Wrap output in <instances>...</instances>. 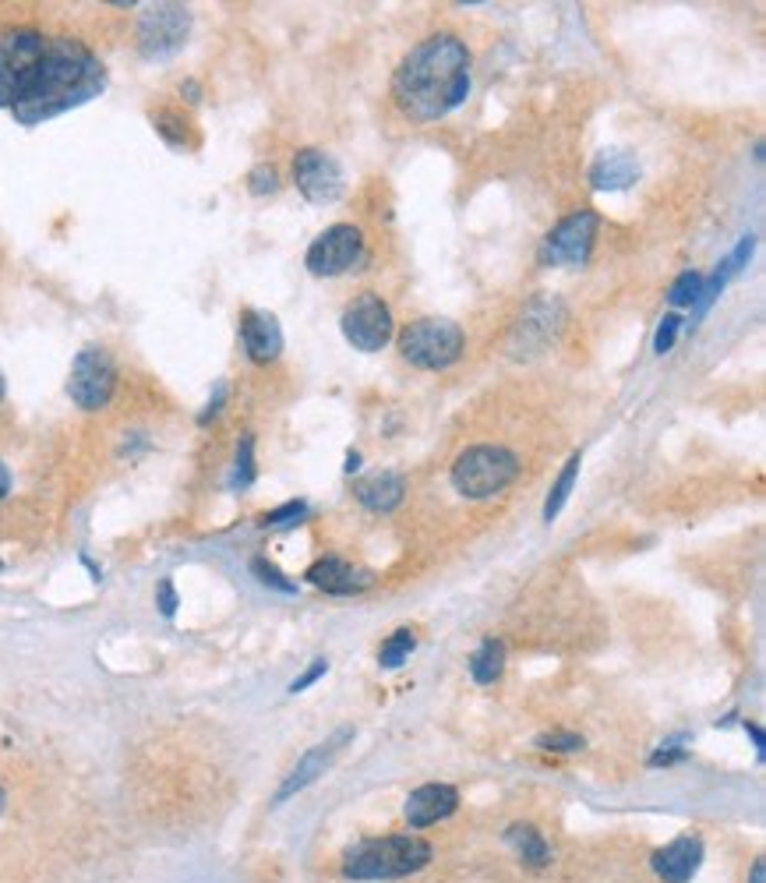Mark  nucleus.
<instances>
[{
    "label": "nucleus",
    "instance_id": "nucleus-30",
    "mask_svg": "<svg viewBox=\"0 0 766 883\" xmlns=\"http://www.w3.org/2000/svg\"><path fill=\"white\" fill-rule=\"evenodd\" d=\"M252 572H255V577H258L265 587H273V590H279V593H294V590H297L294 580H286L283 572H279L273 562H265V559H255V562H252Z\"/></svg>",
    "mask_w": 766,
    "mask_h": 883
},
{
    "label": "nucleus",
    "instance_id": "nucleus-21",
    "mask_svg": "<svg viewBox=\"0 0 766 883\" xmlns=\"http://www.w3.org/2000/svg\"><path fill=\"white\" fill-rule=\"evenodd\" d=\"M505 841L509 845L520 852V859L527 862V866L533 870H544L548 862H551V848H548V841L541 837V831L530 827V824H512L505 831Z\"/></svg>",
    "mask_w": 766,
    "mask_h": 883
},
{
    "label": "nucleus",
    "instance_id": "nucleus-12",
    "mask_svg": "<svg viewBox=\"0 0 766 883\" xmlns=\"http://www.w3.org/2000/svg\"><path fill=\"white\" fill-rule=\"evenodd\" d=\"M597 227L600 216L593 209H579L572 216H566L558 227L544 237V252L541 258L548 265H569V269H579V265L590 262L593 241H597Z\"/></svg>",
    "mask_w": 766,
    "mask_h": 883
},
{
    "label": "nucleus",
    "instance_id": "nucleus-28",
    "mask_svg": "<svg viewBox=\"0 0 766 883\" xmlns=\"http://www.w3.org/2000/svg\"><path fill=\"white\" fill-rule=\"evenodd\" d=\"M247 192H252L255 198L276 195L279 192V174H276V167H268V163L255 167L252 174H247Z\"/></svg>",
    "mask_w": 766,
    "mask_h": 883
},
{
    "label": "nucleus",
    "instance_id": "nucleus-44",
    "mask_svg": "<svg viewBox=\"0 0 766 883\" xmlns=\"http://www.w3.org/2000/svg\"><path fill=\"white\" fill-rule=\"evenodd\" d=\"M0 566H4V562H0Z\"/></svg>",
    "mask_w": 766,
    "mask_h": 883
},
{
    "label": "nucleus",
    "instance_id": "nucleus-35",
    "mask_svg": "<svg viewBox=\"0 0 766 883\" xmlns=\"http://www.w3.org/2000/svg\"><path fill=\"white\" fill-rule=\"evenodd\" d=\"M678 759H686V749H678V738H675V743H668L665 749H657L650 756V767H668V764H678Z\"/></svg>",
    "mask_w": 766,
    "mask_h": 883
},
{
    "label": "nucleus",
    "instance_id": "nucleus-11",
    "mask_svg": "<svg viewBox=\"0 0 766 883\" xmlns=\"http://www.w3.org/2000/svg\"><path fill=\"white\" fill-rule=\"evenodd\" d=\"M340 328L354 351L375 354L392 340V333H396V322H392L389 304L379 294H361L343 307Z\"/></svg>",
    "mask_w": 766,
    "mask_h": 883
},
{
    "label": "nucleus",
    "instance_id": "nucleus-36",
    "mask_svg": "<svg viewBox=\"0 0 766 883\" xmlns=\"http://www.w3.org/2000/svg\"><path fill=\"white\" fill-rule=\"evenodd\" d=\"M223 400H226V382H219V385H216V396H213V400H209V406H205L202 414H198V424H209V421L219 414V410H223Z\"/></svg>",
    "mask_w": 766,
    "mask_h": 883
},
{
    "label": "nucleus",
    "instance_id": "nucleus-19",
    "mask_svg": "<svg viewBox=\"0 0 766 883\" xmlns=\"http://www.w3.org/2000/svg\"><path fill=\"white\" fill-rule=\"evenodd\" d=\"M639 177V163L632 153L622 149H608L593 159L590 167V188L593 192H622Z\"/></svg>",
    "mask_w": 766,
    "mask_h": 883
},
{
    "label": "nucleus",
    "instance_id": "nucleus-6",
    "mask_svg": "<svg viewBox=\"0 0 766 883\" xmlns=\"http://www.w3.org/2000/svg\"><path fill=\"white\" fill-rule=\"evenodd\" d=\"M47 36L39 29H4L0 32V107L11 110L26 96L29 81L43 60Z\"/></svg>",
    "mask_w": 766,
    "mask_h": 883
},
{
    "label": "nucleus",
    "instance_id": "nucleus-15",
    "mask_svg": "<svg viewBox=\"0 0 766 883\" xmlns=\"http://www.w3.org/2000/svg\"><path fill=\"white\" fill-rule=\"evenodd\" d=\"M240 340L244 351L255 364H273L283 354V328L276 322V315L268 312H244L240 315Z\"/></svg>",
    "mask_w": 766,
    "mask_h": 883
},
{
    "label": "nucleus",
    "instance_id": "nucleus-38",
    "mask_svg": "<svg viewBox=\"0 0 766 883\" xmlns=\"http://www.w3.org/2000/svg\"><path fill=\"white\" fill-rule=\"evenodd\" d=\"M8 488H11V474H8V467L0 463V499L8 496Z\"/></svg>",
    "mask_w": 766,
    "mask_h": 883
},
{
    "label": "nucleus",
    "instance_id": "nucleus-2",
    "mask_svg": "<svg viewBox=\"0 0 766 883\" xmlns=\"http://www.w3.org/2000/svg\"><path fill=\"white\" fill-rule=\"evenodd\" d=\"M102 89H107V68H102V60L81 39L47 36L43 60H39L26 96L14 102L11 114L18 125L36 128L81 107V102L96 99Z\"/></svg>",
    "mask_w": 766,
    "mask_h": 883
},
{
    "label": "nucleus",
    "instance_id": "nucleus-25",
    "mask_svg": "<svg viewBox=\"0 0 766 883\" xmlns=\"http://www.w3.org/2000/svg\"><path fill=\"white\" fill-rule=\"evenodd\" d=\"M153 120H156V131L167 138L174 149H188L192 146V128H188V120H184L180 114H174V110H156Z\"/></svg>",
    "mask_w": 766,
    "mask_h": 883
},
{
    "label": "nucleus",
    "instance_id": "nucleus-26",
    "mask_svg": "<svg viewBox=\"0 0 766 883\" xmlns=\"http://www.w3.org/2000/svg\"><path fill=\"white\" fill-rule=\"evenodd\" d=\"M418 647V636H413V629H396L389 636V640L382 644V650H379V661H382V668H400L406 657H410V650Z\"/></svg>",
    "mask_w": 766,
    "mask_h": 883
},
{
    "label": "nucleus",
    "instance_id": "nucleus-14",
    "mask_svg": "<svg viewBox=\"0 0 766 883\" xmlns=\"http://www.w3.org/2000/svg\"><path fill=\"white\" fill-rule=\"evenodd\" d=\"M350 738H354V728H340L336 735H328L325 743H318L315 749H307V753L297 759V767L286 774V782L279 785L276 803H286L289 795H297V792H304L307 785H315L318 777L336 764V756L343 753V746L350 743Z\"/></svg>",
    "mask_w": 766,
    "mask_h": 883
},
{
    "label": "nucleus",
    "instance_id": "nucleus-42",
    "mask_svg": "<svg viewBox=\"0 0 766 883\" xmlns=\"http://www.w3.org/2000/svg\"><path fill=\"white\" fill-rule=\"evenodd\" d=\"M4 393H8V382H4V375H0V400H4Z\"/></svg>",
    "mask_w": 766,
    "mask_h": 883
},
{
    "label": "nucleus",
    "instance_id": "nucleus-3",
    "mask_svg": "<svg viewBox=\"0 0 766 883\" xmlns=\"http://www.w3.org/2000/svg\"><path fill=\"white\" fill-rule=\"evenodd\" d=\"M431 862V845L418 834H392L361 841L343 855V873L350 880H400L424 870Z\"/></svg>",
    "mask_w": 766,
    "mask_h": 883
},
{
    "label": "nucleus",
    "instance_id": "nucleus-22",
    "mask_svg": "<svg viewBox=\"0 0 766 883\" xmlns=\"http://www.w3.org/2000/svg\"><path fill=\"white\" fill-rule=\"evenodd\" d=\"M502 671H505V644L491 636V640H484L478 650H473L470 675H473V683H478V686H491V683L502 679Z\"/></svg>",
    "mask_w": 766,
    "mask_h": 883
},
{
    "label": "nucleus",
    "instance_id": "nucleus-23",
    "mask_svg": "<svg viewBox=\"0 0 766 883\" xmlns=\"http://www.w3.org/2000/svg\"><path fill=\"white\" fill-rule=\"evenodd\" d=\"M579 463H583V457L572 453L569 463H566V470H562V474H558V481H554V488H551V496H548V502H544V523H551V520L558 517V512H562V506L569 502L572 484H576V478H579Z\"/></svg>",
    "mask_w": 766,
    "mask_h": 883
},
{
    "label": "nucleus",
    "instance_id": "nucleus-39",
    "mask_svg": "<svg viewBox=\"0 0 766 883\" xmlns=\"http://www.w3.org/2000/svg\"><path fill=\"white\" fill-rule=\"evenodd\" d=\"M745 732L753 735V743H756V753H759V759H763V732L756 728V725H745Z\"/></svg>",
    "mask_w": 766,
    "mask_h": 883
},
{
    "label": "nucleus",
    "instance_id": "nucleus-24",
    "mask_svg": "<svg viewBox=\"0 0 766 883\" xmlns=\"http://www.w3.org/2000/svg\"><path fill=\"white\" fill-rule=\"evenodd\" d=\"M252 481H255V435H252V431H244L240 442H237V457H234L230 488L244 491V488H252Z\"/></svg>",
    "mask_w": 766,
    "mask_h": 883
},
{
    "label": "nucleus",
    "instance_id": "nucleus-34",
    "mask_svg": "<svg viewBox=\"0 0 766 883\" xmlns=\"http://www.w3.org/2000/svg\"><path fill=\"white\" fill-rule=\"evenodd\" d=\"M325 671H328V661H325V657H315V665H312V668H307V671L301 675V679H294V683H289V693H304V689H307V686H312V683H318Z\"/></svg>",
    "mask_w": 766,
    "mask_h": 883
},
{
    "label": "nucleus",
    "instance_id": "nucleus-32",
    "mask_svg": "<svg viewBox=\"0 0 766 883\" xmlns=\"http://www.w3.org/2000/svg\"><path fill=\"white\" fill-rule=\"evenodd\" d=\"M304 512H307V502L294 499V502H286V506H279V509H273V512H265L262 523H265V527H283V523H294V520H301Z\"/></svg>",
    "mask_w": 766,
    "mask_h": 883
},
{
    "label": "nucleus",
    "instance_id": "nucleus-16",
    "mask_svg": "<svg viewBox=\"0 0 766 883\" xmlns=\"http://www.w3.org/2000/svg\"><path fill=\"white\" fill-rule=\"evenodd\" d=\"M455 806H460V792L452 785H421L418 792L406 795L403 816L410 827H431V824H439V820L452 816Z\"/></svg>",
    "mask_w": 766,
    "mask_h": 883
},
{
    "label": "nucleus",
    "instance_id": "nucleus-1",
    "mask_svg": "<svg viewBox=\"0 0 766 883\" xmlns=\"http://www.w3.org/2000/svg\"><path fill=\"white\" fill-rule=\"evenodd\" d=\"M467 96H470V50L452 32H434L421 39L400 60L396 75H392V99L418 125L442 120L455 107H463Z\"/></svg>",
    "mask_w": 766,
    "mask_h": 883
},
{
    "label": "nucleus",
    "instance_id": "nucleus-40",
    "mask_svg": "<svg viewBox=\"0 0 766 883\" xmlns=\"http://www.w3.org/2000/svg\"><path fill=\"white\" fill-rule=\"evenodd\" d=\"M180 92H188V102H198V81H184Z\"/></svg>",
    "mask_w": 766,
    "mask_h": 883
},
{
    "label": "nucleus",
    "instance_id": "nucleus-7",
    "mask_svg": "<svg viewBox=\"0 0 766 883\" xmlns=\"http://www.w3.org/2000/svg\"><path fill=\"white\" fill-rule=\"evenodd\" d=\"M569 322V307L562 297H554V294H541V297H533L527 307H523V315L515 318L512 325V336H509V354L512 357H520V361H530L537 354H544L548 346L562 336V328Z\"/></svg>",
    "mask_w": 766,
    "mask_h": 883
},
{
    "label": "nucleus",
    "instance_id": "nucleus-13",
    "mask_svg": "<svg viewBox=\"0 0 766 883\" xmlns=\"http://www.w3.org/2000/svg\"><path fill=\"white\" fill-rule=\"evenodd\" d=\"M294 184L297 192L315 202V205H333L340 202L343 188H346V177H343V167L336 163V156H328L325 149H301L294 156Z\"/></svg>",
    "mask_w": 766,
    "mask_h": 883
},
{
    "label": "nucleus",
    "instance_id": "nucleus-33",
    "mask_svg": "<svg viewBox=\"0 0 766 883\" xmlns=\"http://www.w3.org/2000/svg\"><path fill=\"white\" fill-rule=\"evenodd\" d=\"M156 605H159L163 615H167V619H174V611H177V590H174V580H159V587H156Z\"/></svg>",
    "mask_w": 766,
    "mask_h": 883
},
{
    "label": "nucleus",
    "instance_id": "nucleus-10",
    "mask_svg": "<svg viewBox=\"0 0 766 883\" xmlns=\"http://www.w3.org/2000/svg\"><path fill=\"white\" fill-rule=\"evenodd\" d=\"M192 11L184 4H149L138 18V50L149 60H163L188 43Z\"/></svg>",
    "mask_w": 766,
    "mask_h": 883
},
{
    "label": "nucleus",
    "instance_id": "nucleus-31",
    "mask_svg": "<svg viewBox=\"0 0 766 883\" xmlns=\"http://www.w3.org/2000/svg\"><path fill=\"white\" fill-rule=\"evenodd\" d=\"M681 315H665V322H660V328H657V336H654V351L665 357L671 346H675V340H678V333H681Z\"/></svg>",
    "mask_w": 766,
    "mask_h": 883
},
{
    "label": "nucleus",
    "instance_id": "nucleus-41",
    "mask_svg": "<svg viewBox=\"0 0 766 883\" xmlns=\"http://www.w3.org/2000/svg\"><path fill=\"white\" fill-rule=\"evenodd\" d=\"M357 467H361V457H357V453H350V457H346V474H354Z\"/></svg>",
    "mask_w": 766,
    "mask_h": 883
},
{
    "label": "nucleus",
    "instance_id": "nucleus-43",
    "mask_svg": "<svg viewBox=\"0 0 766 883\" xmlns=\"http://www.w3.org/2000/svg\"><path fill=\"white\" fill-rule=\"evenodd\" d=\"M4 803H8V795H4V788H0V813H4Z\"/></svg>",
    "mask_w": 766,
    "mask_h": 883
},
{
    "label": "nucleus",
    "instance_id": "nucleus-20",
    "mask_svg": "<svg viewBox=\"0 0 766 883\" xmlns=\"http://www.w3.org/2000/svg\"><path fill=\"white\" fill-rule=\"evenodd\" d=\"M354 496L371 512H392L406 496V481L396 474V470H375V474H367L354 488Z\"/></svg>",
    "mask_w": 766,
    "mask_h": 883
},
{
    "label": "nucleus",
    "instance_id": "nucleus-29",
    "mask_svg": "<svg viewBox=\"0 0 766 883\" xmlns=\"http://www.w3.org/2000/svg\"><path fill=\"white\" fill-rule=\"evenodd\" d=\"M537 746L548 749V753H576V749H583V735H576V732H548L537 738Z\"/></svg>",
    "mask_w": 766,
    "mask_h": 883
},
{
    "label": "nucleus",
    "instance_id": "nucleus-37",
    "mask_svg": "<svg viewBox=\"0 0 766 883\" xmlns=\"http://www.w3.org/2000/svg\"><path fill=\"white\" fill-rule=\"evenodd\" d=\"M749 883H766V862H763V859H756V862H753Z\"/></svg>",
    "mask_w": 766,
    "mask_h": 883
},
{
    "label": "nucleus",
    "instance_id": "nucleus-4",
    "mask_svg": "<svg viewBox=\"0 0 766 883\" xmlns=\"http://www.w3.org/2000/svg\"><path fill=\"white\" fill-rule=\"evenodd\" d=\"M515 474H520V460L509 453L505 445H470L452 463V488L467 499H491L505 491Z\"/></svg>",
    "mask_w": 766,
    "mask_h": 883
},
{
    "label": "nucleus",
    "instance_id": "nucleus-5",
    "mask_svg": "<svg viewBox=\"0 0 766 883\" xmlns=\"http://www.w3.org/2000/svg\"><path fill=\"white\" fill-rule=\"evenodd\" d=\"M463 328L449 318H418L400 333V354L421 372H445L463 357Z\"/></svg>",
    "mask_w": 766,
    "mask_h": 883
},
{
    "label": "nucleus",
    "instance_id": "nucleus-17",
    "mask_svg": "<svg viewBox=\"0 0 766 883\" xmlns=\"http://www.w3.org/2000/svg\"><path fill=\"white\" fill-rule=\"evenodd\" d=\"M699 862H703V841L686 834L654 852V873L665 883H689L699 870Z\"/></svg>",
    "mask_w": 766,
    "mask_h": 883
},
{
    "label": "nucleus",
    "instance_id": "nucleus-27",
    "mask_svg": "<svg viewBox=\"0 0 766 883\" xmlns=\"http://www.w3.org/2000/svg\"><path fill=\"white\" fill-rule=\"evenodd\" d=\"M699 291H703V276H699L696 269H686V273H681V276L671 283L668 301H671L675 307H693L696 297H699Z\"/></svg>",
    "mask_w": 766,
    "mask_h": 883
},
{
    "label": "nucleus",
    "instance_id": "nucleus-9",
    "mask_svg": "<svg viewBox=\"0 0 766 883\" xmlns=\"http://www.w3.org/2000/svg\"><path fill=\"white\" fill-rule=\"evenodd\" d=\"M114 393H117V364L110 351H102V346L78 351L71 375H68V396L75 400V406L102 410V406H110Z\"/></svg>",
    "mask_w": 766,
    "mask_h": 883
},
{
    "label": "nucleus",
    "instance_id": "nucleus-8",
    "mask_svg": "<svg viewBox=\"0 0 766 883\" xmlns=\"http://www.w3.org/2000/svg\"><path fill=\"white\" fill-rule=\"evenodd\" d=\"M364 262H367V244L354 223H336V227H328L325 234L312 241V248L304 255L307 273L322 276V279L361 269Z\"/></svg>",
    "mask_w": 766,
    "mask_h": 883
},
{
    "label": "nucleus",
    "instance_id": "nucleus-18",
    "mask_svg": "<svg viewBox=\"0 0 766 883\" xmlns=\"http://www.w3.org/2000/svg\"><path fill=\"white\" fill-rule=\"evenodd\" d=\"M307 583H315L325 593H361L371 587V572L367 569H354L346 559H318L312 569H307Z\"/></svg>",
    "mask_w": 766,
    "mask_h": 883
}]
</instances>
